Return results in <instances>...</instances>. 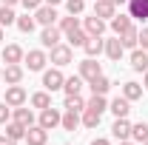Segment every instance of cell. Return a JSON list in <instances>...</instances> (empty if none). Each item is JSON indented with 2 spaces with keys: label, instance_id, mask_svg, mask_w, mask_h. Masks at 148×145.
I'll return each mask as SVG.
<instances>
[{
  "label": "cell",
  "instance_id": "obj_48",
  "mask_svg": "<svg viewBox=\"0 0 148 145\" xmlns=\"http://www.w3.org/2000/svg\"><path fill=\"white\" fill-rule=\"evenodd\" d=\"M0 43H3V26H0Z\"/></svg>",
  "mask_w": 148,
  "mask_h": 145
},
{
  "label": "cell",
  "instance_id": "obj_18",
  "mask_svg": "<svg viewBox=\"0 0 148 145\" xmlns=\"http://www.w3.org/2000/svg\"><path fill=\"white\" fill-rule=\"evenodd\" d=\"M103 49H106V40H103V37H88L86 46H83V51H86L88 57H100Z\"/></svg>",
  "mask_w": 148,
  "mask_h": 145
},
{
  "label": "cell",
  "instance_id": "obj_27",
  "mask_svg": "<svg viewBox=\"0 0 148 145\" xmlns=\"http://www.w3.org/2000/svg\"><path fill=\"white\" fill-rule=\"evenodd\" d=\"M100 117H103L100 111H94V108H83V117H80V122H83L86 128H97V125H100Z\"/></svg>",
  "mask_w": 148,
  "mask_h": 145
},
{
  "label": "cell",
  "instance_id": "obj_11",
  "mask_svg": "<svg viewBox=\"0 0 148 145\" xmlns=\"http://www.w3.org/2000/svg\"><path fill=\"white\" fill-rule=\"evenodd\" d=\"M20 80H23V66L20 63H12V66L3 68V83L6 85H20Z\"/></svg>",
  "mask_w": 148,
  "mask_h": 145
},
{
  "label": "cell",
  "instance_id": "obj_20",
  "mask_svg": "<svg viewBox=\"0 0 148 145\" xmlns=\"http://www.w3.org/2000/svg\"><path fill=\"white\" fill-rule=\"evenodd\" d=\"M108 111L114 114V117H128V111H131V103L125 100V97H117V100H111Z\"/></svg>",
  "mask_w": 148,
  "mask_h": 145
},
{
  "label": "cell",
  "instance_id": "obj_26",
  "mask_svg": "<svg viewBox=\"0 0 148 145\" xmlns=\"http://www.w3.org/2000/svg\"><path fill=\"white\" fill-rule=\"evenodd\" d=\"M6 137H12L14 142H20V140H26V125H20V122H6Z\"/></svg>",
  "mask_w": 148,
  "mask_h": 145
},
{
  "label": "cell",
  "instance_id": "obj_21",
  "mask_svg": "<svg viewBox=\"0 0 148 145\" xmlns=\"http://www.w3.org/2000/svg\"><path fill=\"white\" fill-rule=\"evenodd\" d=\"M12 117H14V122H20V125H34V114H32V108H12Z\"/></svg>",
  "mask_w": 148,
  "mask_h": 145
},
{
  "label": "cell",
  "instance_id": "obj_12",
  "mask_svg": "<svg viewBox=\"0 0 148 145\" xmlns=\"http://www.w3.org/2000/svg\"><path fill=\"white\" fill-rule=\"evenodd\" d=\"M103 68H100V63H94V57H86L83 63H80V77L83 80H94V77H100Z\"/></svg>",
  "mask_w": 148,
  "mask_h": 145
},
{
  "label": "cell",
  "instance_id": "obj_44",
  "mask_svg": "<svg viewBox=\"0 0 148 145\" xmlns=\"http://www.w3.org/2000/svg\"><path fill=\"white\" fill-rule=\"evenodd\" d=\"M46 6H57V3H63V0H43Z\"/></svg>",
  "mask_w": 148,
  "mask_h": 145
},
{
  "label": "cell",
  "instance_id": "obj_45",
  "mask_svg": "<svg viewBox=\"0 0 148 145\" xmlns=\"http://www.w3.org/2000/svg\"><path fill=\"white\" fill-rule=\"evenodd\" d=\"M111 3H114V6H123V3H128V0H111Z\"/></svg>",
  "mask_w": 148,
  "mask_h": 145
},
{
  "label": "cell",
  "instance_id": "obj_34",
  "mask_svg": "<svg viewBox=\"0 0 148 145\" xmlns=\"http://www.w3.org/2000/svg\"><path fill=\"white\" fill-rule=\"evenodd\" d=\"M86 108H94V111H108V103H106V94H91V100L86 103Z\"/></svg>",
  "mask_w": 148,
  "mask_h": 145
},
{
  "label": "cell",
  "instance_id": "obj_47",
  "mask_svg": "<svg viewBox=\"0 0 148 145\" xmlns=\"http://www.w3.org/2000/svg\"><path fill=\"white\" fill-rule=\"evenodd\" d=\"M143 85H145V91H148V71H145V80H143Z\"/></svg>",
  "mask_w": 148,
  "mask_h": 145
},
{
  "label": "cell",
  "instance_id": "obj_2",
  "mask_svg": "<svg viewBox=\"0 0 148 145\" xmlns=\"http://www.w3.org/2000/svg\"><path fill=\"white\" fill-rule=\"evenodd\" d=\"M12 108H20V105H26V100H29V94L23 85H6V97H3Z\"/></svg>",
  "mask_w": 148,
  "mask_h": 145
},
{
  "label": "cell",
  "instance_id": "obj_29",
  "mask_svg": "<svg viewBox=\"0 0 148 145\" xmlns=\"http://www.w3.org/2000/svg\"><path fill=\"white\" fill-rule=\"evenodd\" d=\"M60 125L66 128V131H77V125H80V111H66L63 120H60Z\"/></svg>",
  "mask_w": 148,
  "mask_h": 145
},
{
  "label": "cell",
  "instance_id": "obj_15",
  "mask_svg": "<svg viewBox=\"0 0 148 145\" xmlns=\"http://www.w3.org/2000/svg\"><path fill=\"white\" fill-rule=\"evenodd\" d=\"M131 26H134V23H131V14H114V17H111V31H114L117 37L125 34Z\"/></svg>",
  "mask_w": 148,
  "mask_h": 145
},
{
  "label": "cell",
  "instance_id": "obj_24",
  "mask_svg": "<svg viewBox=\"0 0 148 145\" xmlns=\"http://www.w3.org/2000/svg\"><path fill=\"white\" fill-rule=\"evenodd\" d=\"M88 85H91V94H108V88H111V80L106 77V74H100V77L88 80Z\"/></svg>",
  "mask_w": 148,
  "mask_h": 145
},
{
  "label": "cell",
  "instance_id": "obj_40",
  "mask_svg": "<svg viewBox=\"0 0 148 145\" xmlns=\"http://www.w3.org/2000/svg\"><path fill=\"white\" fill-rule=\"evenodd\" d=\"M140 49H145V51H148V29L140 31Z\"/></svg>",
  "mask_w": 148,
  "mask_h": 145
},
{
  "label": "cell",
  "instance_id": "obj_23",
  "mask_svg": "<svg viewBox=\"0 0 148 145\" xmlns=\"http://www.w3.org/2000/svg\"><path fill=\"white\" fill-rule=\"evenodd\" d=\"M120 43H123V49H140V31L131 26L125 34H120Z\"/></svg>",
  "mask_w": 148,
  "mask_h": 145
},
{
  "label": "cell",
  "instance_id": "obj_3",
  "mask_svg": "<svg viewBox=\"0 0 148 145\" xmlns=\"http://www.w3.org/2000/svg\"><path fill=\"white\" fill-rule=\"evenodd\" d=\"M63 83H66V77L60 68H49V71H43V88L46 91H60L63 88Z\"/></svg>",
  "mask_w": 148,
  "mask_h": 145
},
{
  "label": "cell",
  "instance_id": "obj_19",
  "mask_svg": "<svg viewBox=\"0 0 148 145\" xmlns=\"http://www.w3.org/2000/svg\"><path fill=\"white\" fill-rule=\"evenodd\" d=\"M103 51L108 54V60H114V63H117V60L123 57V51H125V49H123L120 37H114V40H106V49H103Z\"/></svg>",
  "mask_w": 148,
  "mask_h": 145
},
{
  "label": "cell",
  "instance_id": "obj_42",
  "mask_svg": "<svg viewBox=\"0 0 148 145\" xmlns=\"http://www.w3.org/2000/svg\"><path fill=\"white\" fill-rule=\"evenodd\" d=\"M91 145H111V142L106 140V137H94V140H91Z\"/></svg>",
  "mask_w": 148,
  "mask_h": 145
},
{
  "label": "cell",
  "instance_id": "obj_17",
  "mask_svg": "<svg viewBox=\"0 0 148 145\" xmlns=\"http://www.w3.org/2000/svg\"><path fill=\"white\" fill-rule=\"evenodd\" d=\"M23 49H20V46H14V43H9V46H6V49H3V63H6V66H12V63H23Z\"/></svg>",
  "mask_w": 148,
  "mask_h": 145
},
{
  "label": "cell",
  "instance_id": "obj_16",
  "mask_svg": "<svg viewBox=\"0 0 148 145\" xmlns=\"http://www.w3.org/2000/svg\"><path fill=\"white\" fill-rule=\"evenodd\" d=\"M131 68L134 71H143V74L148 71V51L145 49H134L131 51Z\"/></svg>",
  "mask_w": 148,
  "mask_h": 145
},
{
  "label": "cell",
  "instance_id": "obj_6",
  "mask_svg": "<svg viewBox=\"0 0 148 145\" xmlns=\"http://www.w3.org/2000/svg\"><path fill=\"white\" fill-rule=\"evenodd\" d=\"M60 37H63V31H60L57 26H43V31H40V43H43V49H54L57 43H60Z\"/></svg>",
  "mask_w": 148,
  "mask_h": 145
},
{
  "label": "cell",
  "instance_id": "obj_1",
  "mask_svg": "<svg viewBox=\"0 0 148 145\" xmlns=\"http://www.w3.org/2000/svg\"><path fill=\"white\" fill-rule=\"evenodd\" d=\"M71 60H74V51H71V46H66V43H57L54 49H51V63H54L57 68L69 66Z\"/></svg>",
  "mask_w": 148,
  "mask_h": 145
},
{
  "label": "cell",
  "instance_id": "obj_31",
  "mask_svg": "<svg viewBox=\"0 0 148 145\" xmlns=\"http://www.w3.org/2000/svg\"><path fill=\"white\" fill-rule=\"evenodd\" d=\"M57 29H60L63 34H69V31H77V29H80V20L74 17V14H69V17H60Z\"/></svg>",
  "mask_w": 148,
  "mask_h": 145
},
{
  "label": "cell",
  "instance_id": "obj_35",
  "mask_svg": "<svg viewBox=\"0 0 148 145\" xmlns=\"http://www.w3.org/2000/svg\"><path fill=\"white\" fill-rule=\"evenodd\" d=\"M14 26H17L23 34H32V31H34V26H37V20H34V17H29V14H20Z\"/></svg>",
  "mask_w": 148,
  "mask_h": 145
},
{
  "label": "cell",
  "instance_id": "obj_30",
  "mask_svg": "<svg viewBox=\"0 0 148 145\" xmlns=\"http://www.w3.org/2000/svg\"><path fill=\"white\" fill-rule=\"evenodd\" d=\"M32 105L34 108H49L51 105V91H37V94H32Z\"/></svg>",
  "mask_w": 148,
  "mask_h": 145
},
{
  "label": "cell",
  "instance_id": "obj_43",
  "mask_svg": "<svg viewBox=\"0 0 148 145\" xmlns=\"http://www.w3.org/2000/svg\"><path fill=\"white\" fill-rule=\"evenodd\" d=\"M14 3H20V0H0V6H14Z\"/></svg>",
  "mask_w": 148,
  "mask_h": 145
},
{
  "label": "cell",
  "instance_id": "obj_9",
  "mask_svg": "<svg viewBox=\"0 0 148 145\" xmlns=\"http://www.w3.org/2000/svg\"><path fill=\"white\" fill-rule=\"evenodd\" d=\"M111 134L123 142V140H131V122H128V117H117L114 120V125H111Z\"/></svg>",
  "mask_w": 148,
  "mask_h": 145
},
{
  "label": "cell",
  "instance_id": "obj_13",
  "mask_svg": "<svg viewBox=\"0 0 148 145\" xmlns=\"http://www.w3.org/2000/svg\"><path fill=\"white\" fill-rule=\"evenodd\" d=\"M131 20H148V0H128Z\"/></svg>",
  "mask_w": 148,
  "mask_h": 145
},
{
  "label": "cell",
  "instance_id": "obj_25",
  "mask_svg": "<svg viewBox=\"0 0 148 145\" xmlns=\"http://www.w3.org/2000/svg\"><path fill=\"white\" fill-rule=\"evenodd\" d=\"M123 97H125L128 103L140 100V97H143V85H140V83H134V80H128V83L123 85Z\"/></svg>",
  "mask_w": 148,
  "mask_h": 145
},
{
  "label": "cell",
  "instance_id": "obj_28",
  "mask_svg": "<svg viewBox=\"0 0 148 145\" xmlns=\"http://www.w3.org/2000/svg\"><path fill=\"white\" fill-rule=\"evenodd\" d=\"M63 108H66V111H83V108H86V100H83L80 94H66Z\"/></svg>",
  "mask_w": 148,
  "mask_h": 145
},
{
  "label": "cell",
  "instance_id": "obj_7",
  "mask_svg": "<svg viewBox=\"0 0 148 145\" xmlns=\"http://www.w3.org/2000/svg\"><path fill=\"white\" fill-rule=\"evenodd\" d=\"M26 142L29 145H46L49 142V131L43 125H29L26 128Z\"/></svg>",
  "mask_w": 148,
  "mask_h": 145
},
{
  "label": "cell",
  "instance_id": "obj_50",
  "mask_svg": "<svg viewBox=\"0 0 148 145\" xmlns=\"http://www.w3.org/2000/svg\"><path fill=\"white\" fill-rule=\"evenodd\" d=\"M143 145H148V140H145V142H143Z\"/></svg>",
  "mask_w": 148,
  "mask_h": 145
},
{
  "label": "cell",
  "instance_id": "obj_22",
  "mask_svg": "<svg viewBox=\"0 0 148 145\" xmlns=\"http://www.w3.org/2000/svg\"><path fill=\"white\" fill-rule=\"evenodd\" d=\"M66 40H69V46H71V49H83V46H86V40H88V34H86V29L80 26L77 31H69Z\"/></svg>",
  "mask_w": 148,
  "mask_h": 145
},
{
  "label": "cell",
  "instance_id": "obj_46",
  "mask_svg": "<svg viewBox=\"0 0 148 145\" xmlns=\"http://www.w3.org/2000/svg\"><path fill=\"white\" fill-rule=\"evenodd\" d=\"M120 145H137V142H131V140H123V142H120Z\"/></svg>",
  "mask_w": 148,
  "mask_h": 145
},
{
  "label": "cell",
  "instance_id": "obj_36",
  "mask_svg": "<svg viewBox=\"0 0 148 145\" xmlns=\"http://www.w3.org/2000/svg\"><path fill=\"white\" fill-rule=\"evenodd\" d=\"M17 14L12 12V6H0V26H14Z\"/></svg>",
  "mask_w": 148,
  "mask_h": 145
},
{
  "label": "cell",
  "instance_id": "obj_10",
  "mask_svg": "<svg viewBox=\"0 0 148 145\" xmlns=\"http://www.w3.org/2000/svg\"><path fill=\"white\" fill-rule=\"evenodd\" d=\"M34 20L40 23V26H54V23H57V12H54V6H46V3H43V6L34 12Z\"/></svg>",
  "mask_w": 148,
  "mask_h": 145
},
{
  "label": "cell",
  "instance_id": "obj_4",
  "mask_svg": "<svg viewBox=\"0 0 148 145\" xmlns=\"http://www.w3.org/2000/svg\"><path fill=\"white\" fill-rule=\"evenodd\" d=\"M60 120H63V114H60L54 105H49V108H43V111H40V122H37V125H43L46 131H51V128H57V125H60Z\"/></svg>",
  "mask_w": 148,
  "mask_h": 145
},
{
  "label": "cell",
  "instance_id": "obj_49",
  "mask_svg": "<svg viewBox=\"0 0 148 145\" xmlns=\"http://www.w3.org/2000/svg\"><path fill=\"white\" fill-rule=\"evenodd\" d=\"M0 83H3V68H0Z\"/></svg>",
  "mask_w": 148,
  "mask_h": 145
},
{
  "label": "cell",
  "instance_id": "obj_37",
  "mask_svg": "<svg viewBox=\"0 0 148 145\" xmlns=\"http://www.w3.org/2000/svg\"><path fill=\"white\" fill-rule=\"evenodd\" d=\"M66 9H69V14H83V9H86V0H66Z\"/></svg>",
  "mask_w": 148,
  "mask_h": 145
},
{
  "label": "cell",
  "instance_id": "obj_8",
  "mask_svg": "<svg viewBox=\"0 0 148 145\" xmlns=\"http://www.w3.org/2000/svg\"><path fill=\"white\" fill-rule=\"evenodd\" d=\"M83 29H86L88 37H103V31H106V20L97 17V14H91V17L83 20Z\"/></svg>",
  "mask_w": 148,
  "mask_h": 145
},
{
  "label": "cell",
  "instance_id": "obj_41",
  "mask_svg": "<svg viewBox=\"0 0 148 145\" xmlns=\"http://www.w3.org/2000/svg\"><path fill=\"white\" fill-rule=\"evenodd\" d=\"M0 145H17L12 137H6V134H0Z\"/></svg>",
  "mask_w": 148,
  "mask_h": 145
},
{
  "label": "cell",
  "instance_id": "obj_14",
  "mask_svg": "<svg viewBox=\"0 0 148 145\" xmlns=\"http://www.w3.org/2000/svg\"><path fill=\"white\" fill-rule=\"evenodd\" d=\"M94 14L103 17V20H111L117 14V6H114L111 0H94Z\"/></svg>",
  "mask_w": 148,
  "mask_h": 145
},
{
  "label": "cell",
  "instance_id": "obj_5",
  "mask_svg": "<svg viewBox=\"0 0 148 145\" xmlns=\"http://www.w3.org/2000/svg\"><path fill=\"white\" fill-rule=\"evenodd\" d=\"M23 63L29 66V71H43V68H46V63H49V57H46V51L34 49V51H29V54L23 57Z\"/></svg>",
  "mask_w": 148,
  "mask_h": 145
},
{
  "label": "cell",
  "instance_id": "obj_38",
  "mask_svg": "<svg viewBox=\"0 0 148 145\" xmlns=\"http://www.w3.org/2000/svg\"><path fill=\"white\" fill-rule=\"evenodd\" d=\"M9 120H12V105L3 100V103H0V125H6Z\"/></svg>",
  "mask_w": 148,
  "mask_h": 145
},
{
  "label": "cell",
  "instance_id": "obj_33",
  "mask_svg": "<svg viewBox=\"0 0 148 145\" xmlns=\"http://www.w3.org/2000/svg\"><path fill=\"white\" fill-rule=\"evenodd\" d=\"M131 140L134 142H145L148 140V122H137V125H131Z\"/></svg>",
  "mask_w": 148,
  "mask_h": 145
},
{
  "label": "cell",
  "instance_id": "obj_39",
  "mask_svg": "<svg viewBox=\"0 0 148 145\" xmlns=\"http://www.w3.org/2000/svg\"><path fill=\"white\" fill-rule=\"evenodd\" d=\"M23 6H26V12H37L40 6H43V0H20Z\"/></svg>",
  "mask_w": 148,
  "mask_h": 145
},
{
  "label": "cell",
  "instance_id": "obj_32",
  "mask_svg": "<svg viewBox=\"0 0 148 145\" xmlns=\"http://www.w3.org/2000/svg\"><path fill=\"white\" fill-rule=\"evenodd\" d=\"M80 88H83V77H80V74L66 77V83H63V91H66V94H80Z\"/></svg>",
  "mask_w": 148,
  "mask_h": 145
}]
</instances>
